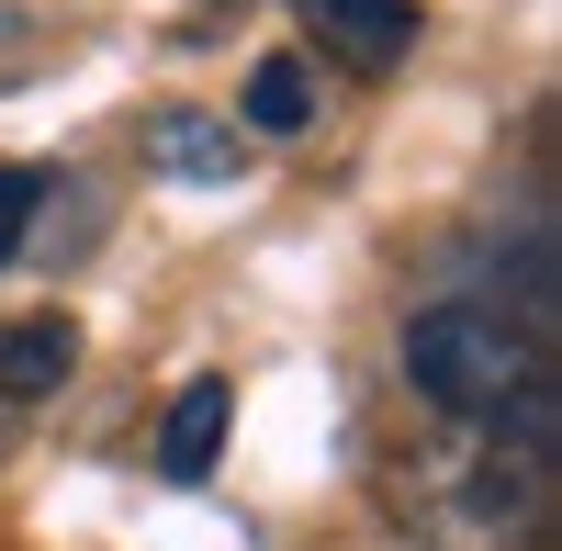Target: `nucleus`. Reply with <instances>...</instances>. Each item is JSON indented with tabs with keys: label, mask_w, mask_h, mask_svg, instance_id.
Wrapping results in <instances>:
<instances>
[{
	"label": "nucleus",
	"mask_w": 562,
	"mask_h": 551,
	"mask_svg": "<svg viewBox=\"0 0 562 551\" xmlns=\"http://www.w3.org/2000/svg\"><path fill=\"white\" fill-rule=\"evenodd\" d=\"M405 383L428 394V405H450V417H506L529 383H540V360H529V338L506 327V315H484V304H428L405 327Z\"/></svg>",
	"instance_id": "1"
},
{
	"label": "nucleus",
	"mask_w": 562,
	"mask_h": 551,
	"mask_svg": "<svg viewBox=\"0 0 562 551\" xmlns=\"http://www.w3.org/2000/svg\"><path fill=\"white\" fill-rule=\"evenodd\" d=\"M304 23L338 45L349 68H394L416 45V0H304Z\"/></svg>",
	"instance_id": "2"
},
{
	"label": "nucleus",
	"mask_w": 562,
	"mask_h": 551,
	"mask_svg": "<svg viewBox=\"0 0 562 551\" xmlns=\"http://www.w3.org/2000/svg\"><path fill=\"white\" fill-rule=\"evenodd\" d=\"M225 417H237V394H225L214 372H203V383H180L169 428H158V473H169V484H203V473H214V450H225Z\"/></svg>",
	"instance_id": "3"
},
{
	"label": "nucleus",
	"mask_w": 562,
	"mask_h": 551,
	"mask_svg": "<svg viewBox=\"0 0 562 551\" xmlns=\"http://www.w3.org/2000/svg\"><path fill=\"white\" fill-rule=\"evenodd\" d=\"M68 372H79L68 315H0V394H57Z\"/></svg>",
	"instance_id": "4"
},
{
	"label": "nucleus",
	"mask_w": 562,
	"mask_h": 551,
	"mask_svg": "<svg viewBox=\"0 0 562 551\" xmlns=\"http://www.w3.org/2000/svg\"><path fill=\"white\" fill-rule=\"evenodd\" d=\"M147 158H158L169 180H237V135H225V124H203V113H158Z\"/></svg>",
	"instance_id": "5"
},
{
	"label": "nucleus",
	"mask_w": 562,
	"mask_h": 551,
	"mask_svg": "<svg viewBox=\"0 0 562 551\" xmlns=\"http://www.w3.org/2000/svg\"><path fill=\"white\" fill-rule=\"evenodd\" d=\"M248 124H259V135H304V124H315L304 57H259V68H248Z\"/></svg>",
	"instance_id": "6"
},
{
	"label": "nucleus",
	"mask_w": 562,
	"mask_h": 551,
	"mask_svg": "<svg viewBox=\"0 0 562 551\" xmlns=\"http://www.w3.org/2000/svg\"><path fill=\"white\" fill-rule=\"evenodd\" d=\"M34 192H45L34 169H0V270H12V248H23V225H34Z\"/></svg>",
	"instance_id": "7"
}]
</instances>
